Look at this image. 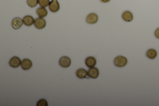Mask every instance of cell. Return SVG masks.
Instances as JSON below:
<instances>
[{
    "label": "cell",
    "mask_w": 159,
    "mask_h": 106,
    "mask_svg": "<svg viewBox=\"0 0 159 106\" xmlns=\"http://www.w3.org/2000/svg\"><path fill=\"white\" fill-rule=\"evenodd\" d=\"M35 21L34 18L30 15L26 16L23 19V23L27 26H32L34 23Z\"/></svg>",
    "instance_id": "obj_11"
},
{
    "label": "cell",
    "mask_w": 159,
    "mask_h": 106,
    "mask_svg": "<svg viewBox=\"0 0 159 106\" xmlns=\"http://www.w3.org/2000/svg\"><path fill=\"white\" fill-rule=\"evenodd\" d=\"M128 60L126 57L122 56H119L116 57L114 60L115 65L118 67H123L128 63Z\"/></svg>",
    "instance_id": "obj_1"
},
{
    "label": "cell",
    "mask_w": 159,
    "mask_h": 106,
    "mask_svg": "<svg viewBox=\"0 0 159 106\" xmlns=\"http://www.w3.org/2000/svg\"><path fill=\"white\" fill-rule=\"evenodd\" d=\"M32 65V62L29 59H23L21 62V66L23 70H27L30 69Z\"/></svg>",
    "instance_id": "obj_9"
},
{
    "label": "cell",
    "mask_w": 159,
    "mask_h": 106,
    "mask_svg": "<svg viewBox=\"0 0 159 106\" xmlns=\"http://www.w3.org/2000/svg\"><path fill=\"white\" fill-rule=\"evenodd\" d=\"M146 55L148 58L153 60L157 56V52L156 50L153 49H149L146 52Z\"/></svg>",
    "instance_id": "obj_15"
},
{
    "label": "cell",
    "mask_w": 159,
    "mask_h": 106,
    "mask_svg": "<svg viewBox=\"0 0 159 106\" xmlns=\"http://www.w3.org/2000/svg\"><path fill=\"white\" fill-rule=\"evenodd\" d=\"M155 37L158 39H159V27L158 28L155 32Z\"/></svg>",
    "instance_id": "obj_19"
},
{
    "label": "cell",
    "mask_w": 159,
    "mask_h": 106,
    "mask_svg": "<svg viewBox=\"0 0 159 106\" xmlns=\"http://www.w3.org/2000/svg\"><path fill=\"white\" fill-rule=\"evenodd\" d=\"M97 61L95 58L89 57L85 60V64L87 67L90 68L94 67L96 64Z\"/></svg>",
    "instance_id": "obj_10"
},
{
    "label": "cell",
    "mask_w": 159,
    "mask_h": 106,
    "mask_svg": "<svg viewBox=\"0 0 159 106\" xmlns=\"http://www.w3.org/2000/svg\"><path fill=\"white\" fill-rule=\"evenodd\" d=\"M9 65L13 68H17L21 65V61L19 58L14 56L9 61Z\"/></svg>",
    "instance_id": "obj_8"
},
{
    "label": "cell",
    "mask_w": 159,
    "mask_h": 106,
    "mask_svg": "<svg viewBox=\"0 0 159 106\" xmlns=\"http://www.w3.org/2000/svg\"><path fill=\"white\" fill-rule=\"evenodd\" d=\"M59 63V65L64 68H67L70 66L71 61L69 57L64 56L60 58Z\"/></svg>",
    "instance_id": "obj_2"
},
{
    "label": "cell",
    "mask_w": 159,
    "mask_h": 106,
    "mask_svg": "<svg viewBox=\"0 0 159 106\" xmlns=\"http://www.w3.org/2000/svg\"><path fill=\"white\" fill-rule=\"evenodd\" d=\"M50 0H38V4L42 7H46L49 6Z\"/></svg>",
    "instance_id": "obj_17"
},
{
    "label": "cell",
    "mask_w": 159,
    "mask_h": 106,
    "mask_svg": "<svg viewBox=\"0 0 159 106\" xmlns=\"http://www.w3.org/2000/svg\"><path fill=\"white\" fill-rule=\"evenodd\" d=\"M23 21L22 19L19 17L14 18L11 23L13 28L15 29H18L20 28L22 26Z\"/></svg>",
    "instance_id": "obj_5"
},
{
    "label": "cell",
    "mask_w": 159,
    "mask_h": 106,
    "mask_svg": "<svg viewBox=\"0 0 159 106\" xmlns=\"http://www.w3.org/2000/svg\"><path fill=\"white\" fill-rule=\"evenodd\" d=\"M28 5L31 8L36 7L38 3V0H27Z\"/></svg>",
    "instance_id": "obj_16"
},
{
    "label": "cell",
    "mask_w": 159,
    "mask_h": 106,
    "mask_svg": "<svg viewBox=\"0 0 159 106\" xmlns=\"http://www.w3.org/2000/svg\"><path fill=\"white\" fill-rule=\"evenodd\" d=\"M121 16L123 20L127 22L132 21L133 19V16L132 13L129 11L124 12Z\"/></svg>",
    "instance_id": "obj_12"
},
{
    "label": "cell",
    "mask_w": 159,
    "mask_h": 106,
    "mask_svg": "<svg viewBox=\"0 0 159 106\" xmlns=\"http://www.w3.org/2000/svg\"><path fill=\"white\" fill-rule=\"evenodd\" d=\"M37 106H48L47 101L45 99H41L39 100L36 104Z\"/></svg>",
    "instance_id": "obj_18"
},
{
    "label": "cell",
    "mask_w": 159,
    "mask_h": 106,
    "mask_svg": "<svg viewBox=\"0 0 159 106\" xmlns=\"http://www.w3.org/2000/svg\"><path fill=\"white\" fill-rule=\"evenodd\" d=\"M60 8L59 4L57 0H52L49 4L50 11L53 13H56L59 11Z\"/></svg>",
    "instance_id": "obj_4"
},
{
    "label": "cell",
    "mask_w": 159,
    "mask_h": 106,
    "mask_svg": "<svg viewBox=\"0 0 159 106\" xmlns=\"http://www.w3.org/2000/svg\"><path fill=\"white\" fill-rule=\"evenodd\" d=\"M99 75V69L96 67H92L88 71V75L90 78L96 79L98 78Z\"/></svg>",
    "instance_id": "obj_6"
},
{
    "label": "cell",
    "mask_w": 159,
    "mask_h": 106,
    "mask_svg": "<svg viewBox=\"0 0 159 106\" xmlns=\"http://www.w3.org/2000/svg\"><path fill=\"white\" fill-rule=\"evenodd\" d=\"M99 18L97 14L94 13H91L87 15L86 18V22L89 24H93L96 23Z\"/></svg>",
    "instance_id": "obj_7"
},
{
    "label": "cell",
    "mask_w": 159,
    "mask_h": 106,
    "mask_svg": "<svg viewBox=\"0 0 159 106\" xmlns=\"http://www.w3.org/2000/svg\"><path fill=\"white\" fill-rule=\"evenodd\" d=\"M76 75L78 78L80 79L86 78L88 75V72L85 69L81 68L78 69L76 72Z\"/></svg>",
    "instance_id": "obj_13"
},
{
    "label": "cell",
    "mask_w": 159,
    "mask_h": 106,
    "mask_svg": "<svg viewBox=\"0 0 159 106\" xmlns=\"http://www.w3.org/2000/svg\"><path fill=\"white\" fill-rule=\"evenodd\" d=\"M46 21L45 19L42 18L36 19L34 23L35 27L39 29H42L46 26Z\"/></svg>",
    "instance_id": "obj_3"
},
{
    "label": "cell",
    "mask_w": 159,
    "mask_h": 106,
    "mask_svg": "<svg viewBox=\"0 0 159 106\" xmlns=\"http://www.w3.org/2000/svg\"><path fill=\"white\" fill-rule=\"evenodd\" d=\"M37 15L40 18H44L47 15L48 12L47 9L44 7H40L37 8L36 11Z\"/></svg>",
    "instance_id": "obj_14"
},
{
    "label": "cell",
    "mask_w": 159,
    "mask_h": 106,
    "mask_svg": "<svg viewBox=\"0 0 159 106\" xmlns=\"http://www.w3.org/2000/svg\"><path fill=\"white\" fill-rule=\"evenodd\" d=\"M100 1L103 3H106L109 2L111 0H100Z\"/></svg>",
    "instance_id": "obj_20"
}]
</instances>
